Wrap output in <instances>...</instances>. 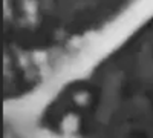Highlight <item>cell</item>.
<instances>
[{"mask_svg": "<svg viewBox=\"0 0 153 138\" xmlns=\"http://www.w3.org/2000/svg\"><path fill=\"white\" fill-rule=\"evenodd\" d=\"M78 128H80V118L75 114H68L61 121V129L66 134H74L78 131Z\"/></svg>", "mask_w": 153, "mask_h": 138, "instance_id": "obj_1", "label": "cell"}]
</instances>
